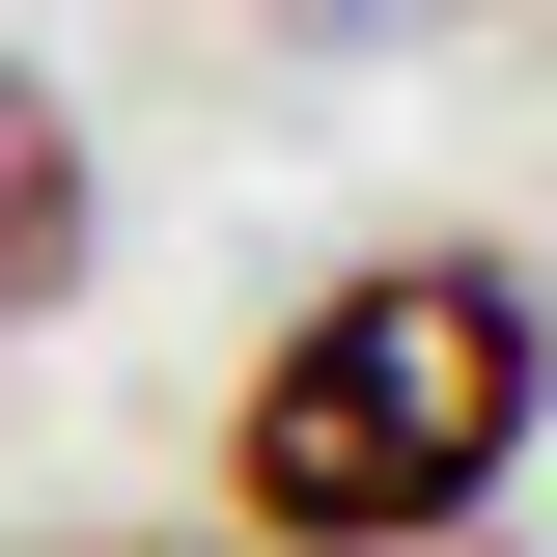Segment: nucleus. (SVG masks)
<instances>
[{
	"instance_id": "obj_1",
	"label": "nucleus",
	"mask_w": 557,
	"mask_h": 557,
	"mask_svg": "<svg viewBox=\"0 0 557 557\" xmlns=\"http://www.w3.org/2000/svg\"><path fill=\"white\" fill-rule=\"evenodd\" d=\"M557 474V278L502 223H391L223 362V557H474Z\"/></svg>"
},
{
	"instance_id": "obj_2",
	"label": "nucleus",
	"mask_w": 557,
	"mask_h": 557,
	"mask_svg": "<svg viewBox=\"0 0 557 557\" xmlns=\"http://www.w3.org/2000/svg\"><path fill=\"white\" fill-rule=\"evenodd\" d=\"M84 278H112V139H84V84H57V57H0V362L57 335Z\"/></svg>"
},
{
	"instance_id": "obj_3",
	"label": "nucleus",
	"mask_w": 557,
	"mask_h": 557,
	"mask_svg": "<svg viewBox=\"0 0 557 557\" xmlns=\"http://www.w3.org/2000/svg\"><path fill=\"white\" fill-rule=\"evenodd\" d=\"M474 0H278V57H446Z\"/></svg>"
},
{
	"instance_id": "obj_4",
	"label": "nucleus",
	"mask_w": 557,
	"mask_h": 557,
	"mask_svg": "<svg viewBox=\"0 0 557 557\" xmlns=\"http://www.w3.org/2000/svg\"><path fill=\"white\" fill-rule=\"evenodd\" d=\"M84 557H223V530H84Z\"/></svg>"
}]
</instances>
